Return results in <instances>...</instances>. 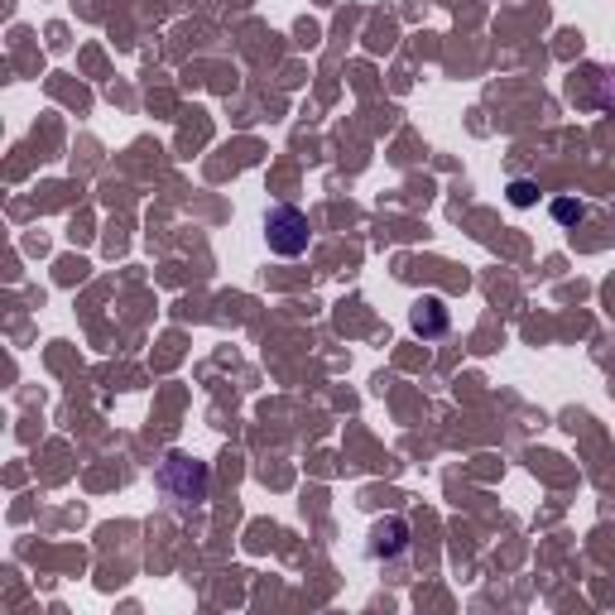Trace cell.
Returning a JSON list of instances; mask_svg holds the SVG:
<instances>
[{"instance_id":"6da1fadb","label":"cell","mask_w":615,"mask_h":615,"mask_svg":"<svg viewBox=\"0 0 615 615\" xmlns=\"http://www.w3.org/2000/svg\"><path fill=\"white\" fill-rule=\"evenodd\" d=\"M160 495L168 505L178 509V515H193L202 501H207V466L198 462V457H188V452H168L164 462H160Z\"/></svg>"},{"instance_id":"7a4b0ae2","label":"cell","mask_w":615,"mask_h":615,"mask_svg":"<svg viewBox=\"0 0 615 615\" xmlns=\"http://www.w3.org/2000/svg\"><path fill=\"white\" fill-rule=\"evenodd\" d=\"M308 212H298V207L289 202H279V207H270L265 212V241H270V251L274 255H284V260H294V255H304L308 251Z\"/></svg>"},{"instance_id":"3957f363","label":"cell","mask_w":615,"mask_h":615,"mask_svg":"<svg viewBox=\"0 0 615 615\" xmlns=\"http://www.w3.org/2000/svg\"><path fill=\"white\" fill-rule=\"evenodd\" d=\"M404 548H409V525H404L399 515H389V519H381V525L371 529L365 553H371V562H395Z\"/></svg>"},{"instance_id":"277c9868","label":"cell","mask_w":615,"mask_h":615,"mask_svg":"<svg viewBox=\"0 0 615 615\" xmlns=\"http://www.w3.org/2000/svg\"><path fill=\"white\" fill-rule=\"evenodd\" d=\"M409 327L424 342H438V337H448V327H452V312H448V304H442L438 294H424L414 304V312H409Z\"/></svg>"},{"instance_id":"5b68a950","label":"cell","mask_w":615,"mask_h":615,"mask_svg":"<svg viewBox=\"0 0 615 615\" xmlns=\"http://www.w3.org/2000/svg\"><path fill=\"white\" fill-rule=\"evenodd\" d=\"M553 217L562 221V227H578V221L586 217V207H582V202H572V198H558V202H553Z\"/></svg>"},{"instance_id":"8992f818","label":"cell","mask_w":615,"mask_h":615,"mask_svg":"<svg viewBox=\"0 0 615 615\" xmlns=\"http://www.w3.org/2000/svg\"><path fill=\"white\" fill-rule=\"evenodd\" d=\"M509 202H515V207H534V202H539V188H534L529 178H515V183H509Z\"/></svg>"}]
</instances>
